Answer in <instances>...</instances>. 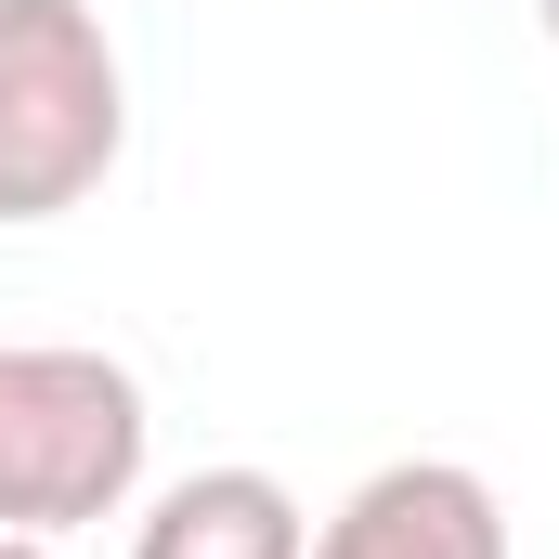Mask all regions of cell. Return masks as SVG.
I'll return each mask as SVG.
<instances>
[{
	"label": "cell",
	"mask_w": 559,
	"mask_h": 559,
	"mask_svg": "<svg viewBox=\"0 0 559 559\" xmlns=\"http://www.w3.org/2000/svg\"><path fill=\"white\" fill-rule=\"evenodd\" d=\"M299 559H508V495L455 455H391L312 521Z\"/></svg>",
	"instance_id": "3"
},
{
	"label": "cell",
	"mask_w": 559,
	"mask_h": 559,
	"mask_svg": "<svg viewBox=\"0 0 559 559\" xmlns=\"http://www.w3.org/2000/svg\"><path fill=\"white\" fill-rule=\"evenodd\" d=\"M143 378L79 338H0V534H79L143 495Z\"/></svg>",
	"instance_id": "1"
},
{
	"label": "cell",
	"mask_w": 559,
	"mask_h": 559,
	"mask_svg": "<svg viewBox=\"0 0 559 559\" xmlns=\"http://www.w3.org/2000/svg\"><path fill=\"white\" fill-rule=\"evenodd\" d=\"M0 559H52V547H39V534H0Z\"/></svg>",
	"instance_id": "5"
},
{
	"label": "cell",
	"mask_w": 559,
	"mask_h": 559,
	"mask_svg": "<svg viewBox=\"0 0 559 559\" xmlns=\"http://www.w3.org/2000/svg\"><path fill=\"white\" fill-rule=\"evenodd\" d=\"M299 547H312V521L274 468H182L131 534V559H299Z\"/></svg>",
	"instance_id": "4"
},
{
	"label": "cell",
	"mask_w": 559,
	"mask_h": 559,
	"mask_svg": "<svg viewBox=\"0 0 559 559\" xmlns=\"http://www.w3.org/2000/svg\"><path fill=\"white\" fill-rule=\"evenodd\" d=\"M547 39H559V0H547Z\"/></svg>",
	"instance_id": "6"
},
{
	"label": "cell",
	"mask_w": 559,
	"mask_h": 559,
	"mask_svg": "<svg viewBox=\"0 0 559 559\" xmlns=\"http://www.w3.org/2000/svg\"><path fill=\"white\" fill-rule=\"evenodd\" d=\"M131 156V66L92 0H0V222H66Z\"/></svg>",
	"instance_id": "2"
}]
</instances>
